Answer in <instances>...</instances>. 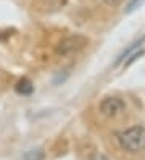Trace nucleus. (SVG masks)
<instances>
[{
  "label": "nucleus",
  "mask_w": 145,
  "mask_h": 160,
  "mask_svg": "<svg viewBox=\"0 0 145 160\" xmlns=\"http://www.w3.org/2000/svg\"><path fill=\"white\" fill-rule=\"evenodd\" d=\"M118 141L128 152H140L145 149V126H132L126 131L118 133Z\"/></svg>",
  "instance_id": "1"
},
{
  "label": "nucleus",
  "mask_w": 145,
  "mask_h": 160,
  "mask_svg": "<svg viewBox=\"0 0 145 160\" xmlns=\"http://www.w3.org/2000/svg\"><path fill=\"white\" fill-rule=\"evenodd\" d=\"M87 45V39L81 34H73V36H68L65 39L58 44L56 47V52L60 55H70L74 52H79L81 49Z\"/></svg>",
  "instance_id": "2"
},
{
  "label": "nucleus",
  "mask_w": 145,
  "mask_h": 160,
  "mask_svg": "<svg viewBox=\"0 0 145 160\" xmlns=\"http://www.w3.org/2000/svg\"><path fill=\"white\" fill-rule=\"evenodd\" d=\"M126 108V103L119 99V97H105L100 103V112L102 115L113 118V117H118L121 112Z\"/></svg>",
  "instance_id": "3"
},
{
  "label": "nucleus",
  "mask_w": 145,
  "mask_h": 160,
  "mask_svg": "<svg viewBox=\"0 0 145 160\" xmlns=\"http://www.w3.org/2000/svg\"><path fill=\"white\" fill-rule=\"evenodd\" d=\"M143 42H145V34L140 37V39H137L135 42H132V44L128 47V49H124V52H123V53L119 55V57H118V60H116V65H121V63H124L126 60H128V58L131 57L132 53H135V50L140 49Z\"/></svg>",
  "instance_id": "4"
},
{
  "label": "nucleus",
  "mask_w": 145,
  "mask_h": 160,
  "mask_svg": "<svg viewBox=\"0 0 145 160\" xmlns=\"http://www.w3.org/2000/svg\"><path fill=\"white\" fill-rule=\"evenodd\" d=\"M15 89H16L18 94H23V96H29V94H32L34 86H32V82L29 81L27 78H23V79H19V81L16 82Z\"/></svg>",
  "instance_id": "5"
},
{
  "label": "nucleus",
  "mask_w": 145,
  "mask_h": 160,
  "mask_svg": "<svg viewBox=\"0 0 145 160\" xmlns=\"http://www.w3.org/2000/svg\"><path fill=\"white\" fill-rule=\"evenodd\" d=\"M45 154H44V150L41 147H37V149H31L29 152L24 154V160H44Z\"/></svg>",
  "instance_id": "6"
},
{
  "label": "nucleus",
  "mask_w": 145,
  "mask_h": 160,
  "mask_svg": "<svg viewBox=\"0 0 145 160\" xmlns=\"http://www.w3.org/2000/svg\"><path fill=\"white\" fill-rule=\"evenodd\" d=\"M143 2L145 0H131V2L128 3V7H126V10H124V13H132V12H135L137 8H140L142 5H143Z\"/></svg>",
  "instance_id": "7"
},
{
  "label": "nucleus",
  "mask_w": 145,
  "mask_h": 160,
  "mask_svg": "<svg viewBox=\"0 0 145 160\" xmlns=\"http://www.w3.org/2000/svg\"><path fill=\"white\" fill-rule=\"evenodd\" d=\"M89 160H108V157H105L103 154H94Z\"/></svg>",
  "instance_id": "8"
},
{
  "label": "nucleus",
  "mask_w": 145,
  "mask_h": 160,
  "mask_svg": "<svg viewBox=\"0 0 145 160\" xmlns=\"http://www.w3.org/2000/svg\"><path fill=\"white\" fill-rule=\"evenodd\" d=\"M103 2H105L106 5H111V7H113V5H118L119 2H123V0H103Z\"/></svg>",
  "instance_id": "9"
}]
</instances>
